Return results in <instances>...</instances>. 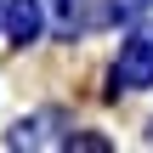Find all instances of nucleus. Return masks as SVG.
<instances>
[{"label":"nucleus","instance_id":"f257e3e1","mask_svg":"<svg viewBox=\"0 0 153 153\" xmlns=\"http://www.w3.org/2000/svg\"><path fill=\"white\" fill-rule=\"evenodd\" d=\"M114 85H125V91H142V85H153V34H131V40L119 45Z\"/></svg>","mask_w":153,"mask_h":153},{"label":"nucleus","instance_id":"f03ea898","mask_svg":"<svg viewBox=\"0 0 153 153\" xmlns=\"http://www.w3.org/2000/svg\"><path fill=\"white\" fill-rule=\"evenodd\" d=\"M40 0H11V11H6V34L17 40V45H28L34 34H40Z\"/></svg>","mask_w":153,"mask_h":153},{"label":"nucleus","instance_id":"7ed1b4c3","mask_svg":"<svg viewBox=\"0 0 153 153\" xmlns=\"http://www.w3.org/2000/svg\"><path fill=\"white\" fill-rule=\"evenodd\" d=\"M74 17H79V0H57V23L74 28Z\"/></svg>","mask_w":153,"mask_h":153},{"label":"nucleus","instance_id":"20e7f679","mask_svg":"<svg viewBox=\"0 0 153 153\" xmlns=\"http://www.w3.org/2000/svg\"><path fill=\"white\" fill-rule=\"evenodd\" d=\"M142 6H148V0H114V6H108V11H114V17H136V11H142Z\"/></svg>","mask_w":153,"mask_h":153}]
</instances>
